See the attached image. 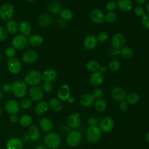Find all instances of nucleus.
<instances>
[{
	"mask_svg": "<svg viewBox=\"0 0 149 149\" xmlns=\"http://www.w3.org/2000/svg\"><path fill=\"white\" fill-rule=\"evenodd\" d=\"M29 94L30 99L33 101H40L44 97V93L42 89L38 86L31 87L29 91Z\"/></svg>",
	"mask_w": 149,
	"mask_h": 149,
	"instance_id": "obj_9",
	"label": "nucleus"
},
{
	"mask_svg": "<svg viewBox=\"0 0 149 149\" xmlns=\"http://www.w3.org/2000/svg\"><path fill=\"white\" fill-rule=\"evenodd\" d=\"M39 126L41 129L45 132H50L54 129V125L52 121L47 118H42L40 120Z\"/></svg>",
	"mask_w": 149,
	"mask_h": 149,
	"instance_id": "obj_17",
	"label": "nucleus"
},
{
	"mask_svg": "<svg viewBox=\"0 0 149 149\" xmlns=\"http://www.w3.org/2000/svg\"><path fill=\"white\" fill-rule=\"evenodd\" d=\"M146 141L149 144V131L147 132V134H146Z\"/></svg>",
	"mask_w": 149,
	"mask_h": 149,
	"instance_id": "obj_58",
	"label": "nucleus"
},
{
	"mask_svg": "<svg viewBox=\"0 0 149 149\" xmlns=\"http://www.w3.org/2000/svg\"><path fill=\"white\" fill-rule=\"evenodd\" d=\"M48 9L53 13H59L61 10V4L58 1L54 0L50 2L48 4Z\"/></svg>",
	"mask_w": 149,
	"mask_h": 149,
	"instance_id": "obj_31",
	"label": "nucleus"
},
{
	"mask_svg": "<svg viewBox=\"0 0 149 149\" xmlns=\"http://www.w3.org/2000/svg\"><path fill=\"white\" fill-rule=\"evenodd\" d=\"M35 149H48V148L45 146H39L37 147Z\"/></svg>",
	"mask_w": 149,
	"mask_h": 149,
	"instance_id": "obj_57",
	"label": "nucleus"
},
{
	"mask_svg": "<svg viewBox=\"0 0 149 149\" xmlns=\"http://www.w3.org/2000/svg\"><path fill=\"white\" fill-rule=\"evenodd\" d=\"M90 17L92 22L95 24H101L105 21V15L99 9H93L91 12Z\"/></svg>",
	"mask_w": 149,
	"mask_h": 149,
	"instance_id": "obj_15",
	"label": "nucleus"
},
{
	"mask_svg": "<svg viewBox=\"0 0 149 149\" xmlns=\"http://www.w3.org/2000/svg\"><path fill=\"white\" fill-rule=\"evenodd\" d=\"M104 80V74L99 71L93 72L90 78V81L91 84L94 86H100L103 83Z\"/></svg>",
	"mask_w": 149,
	"mask_h": 149,
	"instance_id": "obj_19",
	"label": "nucleus"
},
{
	"mask_svg": "<svg viewBox=\"0 0 149 149\" xmlns=\"http://www.w3.org/2000/svg\"><path fill=\"white\" fill-rule=\"evenodd\" d=\"M80 104L84 107H89L95 102V98L91 94L85 93L83 94L79 100Z\"/></svg>",
	"mask_w": 149,
	"mask_h": 149,
	"instance_id": "obj_20",
	"label": "nucleus"
},
{
	"mask_svg": "<svg viewBox=\"0 0 149 149\" xmlns=\"http://www.w3.org/2000/svg\"><path fill=\"white\" fill-rule=\"evenodd\" d=\"M136 3L139 4V5H141V4H143L146 2V0H135Z\"/></svg>",
	"mask_w": 149,
	"mask_h": 149,
	"instance_id": "obj_55",
	"label": "nucleus"
},
{
	"mask_svg": "<svg viewBox=\"0 0 149 149\" xmlns=\"http://www.w3.org/2000/svg\"><path fill=\"white\" fill-rule=\"evenodd\" d=\"M2 90L5 92H9L11 90V85L9 83H5L2 86Z\"/></svg>",
	"mask_w": 149,
	"mask_h": 149,
	"instance_id": "obj_53",
	"label": "nucleus"
},
{
	"mask_svg": "<svg viewBox=\"0 0 149 149\" xmlns=\"http://www.w3.org/2000/svg\"><path fill=\"white\" fill-rule=\"evenodd\" d=\"M2 92L0 91V101H1V99H2Z\"/></svg>",
	"mask_w": 149,
	"mask_h": 149,
	"instance_id": "obj_60",
	"label": "nucleus"
},
{
	"mask_svg": "<svg viewBox=\"0 0 149 149\" xmlns=\"http://www.w3.org/2000/svg\"><path fill=\"white\" fill-rule=\"evenodd\" d=\"M59 15L65 21H69L73 18V12L69 9L64 8L62 9L59 12Z\"/></svg>",
	"mask_w": 149,
	"mask_h": 149,
	"instance_id": "obj_36",
	"label": "nucleus"
},
{
	"mask_svg": "<svg viewBox=\"0 0 149 149\" xmlns=\"http://www.w3.org/2000/svg\"><path fill=\"white\" fill-rule=\"evenodd\" d=\"M61 137L55 132L47 133L44 137V143L48 149H56L61 144Z\"/></svg>",
	"mask_w": 149,
	"mask_h": 149,
	"instance_id": "obj_1",
	"label": "nucleus"
},
{
	"mask_svg": "<svg viewBox=\"0 0 149 149\" xmlns=\"http://www.w3.org/2000/svg\"><path fill=\"white\" fill-rule=\"evenodd\" d=\"M69 103H73L74 101V99L73 97H69V98H68V100H67Z\"/></svg>",
	"mask_w": 149,
	"mask_h": 149,
	"instance_id": "obj_56",
	"label": "nucleus"
},
{
	"mask_svg": "<svg viewBox=\"0 0 149 149\" xmlns=\"http://www.w3.org/2000/svg\"><path fill=\"white\" fill-rule=\"evenodd\" d=\"M1 55L0 54V62H1Z\"/></svg>",
	"mask_w": 149,
	"mask_h": 149,
	"instance_id": "obj_63",
	"label": "nucleus"
},
{
	"mask_svg": "<svg viewBox=\"0 0 149 149\" xmlns=\"http://www.w3.org/2000/svg\"><path fill=\"white\" fill-rule=\"evenodd\" d=\"M146 10H147L148 13L149 14V3H148V4L146 6Z\"/></svg>",
	"mask_w": 149,
	"mask_h": 149,
	"instance_id": "obj_59",
	"label": "nucleus"
},
{
	"mask_svg": "<svg viewBox=\"0 0 149 149\" xmlns=\"http://www.w3.org/2000/svg\"><path fill=\"white\" fill-rule=\"evenodd\" d=\"M49 107H50L54 111L58 112L62 111L63 105L62 102L56 98H51L48 102Z\"/></svg>",
	"mask_w": 149,
	"mask_h": 149,
	"instance_id": "obj_27",
	"label": "nucleus"
},
{
	"mask_svg": "<svg viewBox=\"0 0 149 149\" xmlns=\"http://www.w3.org/2000/svg\"><path fill=\"white\" fill-rule=\"evenodd\" d=\"M52 22V19L50 15L48 14L42 15L38 19L39 24L42 27H48L51 25Z\"/></svg>",
	"mask_w": 149,
	"mask_h": 149,
	"instance_id": "obj_30",
	"label": "nucleus"
},
{
	"mask_svg": "<svg viewBox=\"0 0 149 149\" xmlns=\"http://www.w3.org/2000/svg\"><path fill=\"white\" fill-rule=\"evenodd\" d=\"M82 140V135L81 133L76 130H70L66 137V142L68 144L72 147L79 146Z\"/></svg>",
	"mask_w": 149,
	"mask_h": 149,
	"instance_id": "obj_5",
	"label": "nucleus"
},
{
	"mask_svg": "<svg viewBox=\"0 0 149 149\" xmlns=\"http://www.w3.org/2000/svg\"><path fill=\"white\" fill-rule=\"evenodd\" d=\"M32 104H33L32 100L30 98H26L23 99L21 101L20 107H22V108H23L24 109H28L31 107Z\"/></svg>",
	"mask_w": 149,
	"mask_h": 149,
	"instance_id": "obj_41",
	"label": "nucleus"
},
{
	"mask_svg": "<svg viewBox=\"0 0 149 149\" xmlns=\"http://www.w3.org/2000/svg\"><path fill=\"white\" fill-rule=\"evenodd\" d=\"M119 107V108L120 109V110H122L123 111H126L129 108V105H128L127 102L126 101H125V100L120 102Z\"/></svg>",
	"mask_w": 149,
	"mask_h": 149,
	"instance_id": "obj_50",
	"label": "nucleus"
},
{
	"mask_svg": "<svg viewBox=\"0 0 149 149\" xmlns=\"http://www.w3.org/2000/svg\"><path fill=\"white\" fill-rule=\"evenodd\" d=\"M27 2H33L34 0H26Z\"/></svg>",
	"mask_w": 149,
	"mask_h": 149,
	"instance_id": "obj_61",
	"label": "nucleus"
},
{
	"mask_svg": "<svg viewBox=\"0 0 149 149\" xmlns=\"http://www.w3.org/2000/svg\"><path fill=\"white\" fill-rule=\"evenodd\" d=\"M87 140L91 143H95L98 141L101 137V130L97 126L89 127L86 133Z\"/></svg>",
	"mask_w": 149,
	"mask_h": 149,
	"instance_id": "obj_3",
	"label": "nucleus"
},
{
	"mask_svg": "<svg viewBox=\"0 0 149 149\" xmlns=\"http://www.w3.org/2000/svg\"><path fill=\"white\" fill-rule=\"evenodd\" d=\"M98 41L97 36L95 35H88L84 39V47L87 50H91L96 47Z\"/></svg>",
	"mask_w": 149,
	"mask_h": 149,
	"instance_id": "obj_18",
	"label": "nucleus"
},
{
	"mask_svg": "<svg viewBox=\"0 0 149 149\" xmlns=\"http://www.w3.org/2000/svg\"><path fill=\"white\" fill-rule=\"evenodd\" d=\"M67 124L72 130H76L80 127L81 120L77 114H70L67 118Z\"/></svg>",
	"mask_w": 149,
	"mask_h": 149,
	"instance_id": "obj_14",
	"label": "nucleus"
},
{
	"mask_svg": "<svg viewBox=\"0 0 149 149\" xmlns=\"http://www.w3.org/2000/svg\"><path fill=\"white\" fill-rule=\"evenodd\" d=\"M11 91L13 95L19 98L24 97L27 93V86L22 80H16L11 84Z\"/></svg>",
	"mask_w": 149,
	"mask_h": 149,
	"instance_id": "obj_2",
	"label": "nucleus"
},
{
	"mask_svg": "<svg viewBox=\"0 0 149 149\" xmlns=\"http://www.w3.org/2000/svg\"><path fill=\"white\" fill-rule=\"evenodd\" d=\"M70 90L69 87L66 84L61 86L58 91V98L62 101H67L70 97Z\"/></svg>",
	"mask_w": 149,
	"mask_h": 149,
	"instance_id": "obj_21",
	"label": "nucleus"
},
{
	"mask_svg": "<svg viewBox=\"0 0 149 149\" xmlns=\"http://www.w3.org/2000/svg\"><path fill=\"white\" fill-rule=\"evenodd\" d=\"M1 108L0 107V116H1Z\"/></svg>",
	"mask_w": 149,
	"mask_h": 149,
	"instance_id": "obj_62",
	"label": "nucleus"
},
{
	"mask_svg": "<svg viewBox=\"0 0 149 149\" xmlns=\"http://www.w3.org/2000/svg\"><path fill=\"white\" fill-rule=\"evenodd\" d=\"M114 127V121L113 119L109 116H107L104 118L100 125V128L101 129V131L104 132H111Z\"/></svg>",
	"mask_w": 149,
	"mask_h": 149,
	"instance_id": "obj_13",
	"label": "nucleus"
},
{
	"mask_svg": "<svg viewBox=\"0 0 149 149\" xmlns=\"http://www.w3.org/2000/svg\"><path fill=\"white\" fill-rule=\"evenodd\" d=\"M120 62L117 59L112 60L108 65V68L112 72H115L118 71L120 69Z\"/></svg>",
	"mask_w": 149,
	"mask_h": 149,
	"instance_id": "obj_39",
	"label": "nucleus"
},
{
	"mask_svg": "<svg viewBox=\"0 0 149 149\" xmlns=\"http://www.w3.org/2000/svg\"><path fill=\"white\" fill-rule=\"evenodd\" d=\"M6 30L10 34H15L19 30V25L15 20H9L6 23Z\"/></svg>",
	"mask_w": 149,
	"mask_h": 149,
	"instance_id": "obj_37",
	"label": "nucleus"
},
{
	"mask_svg": "<svg viewBox=\"0 0 149 149\" xmlns=\"http://www.w3.org/2000/svg\"><path fill=\"white\" fill-rule=\"evenodd\" d=\"M109 37L108 34L105 31H101L99 33L97 36L98 41L100 42H104L108 40Z\"/></svg>",
	"mask_w": 149,
	"mask_h": 149,
	"instance_id": "obj_44",
	"label": "nucleus"
},
{
	"mask_svg": "<svg viewBox=\"0 0 149 149\" xmlns=\"http://www.w3.org/2000/svg\"><path fill=\"white\" fill-rule=\"evenodd\" d=\"M87 124L89 126V127L96 126V124H97L96 119L94 117L88 118V119H87Z\"/></svg>",
	"mask_w": 149,
	"mask_h": 149,
	"instance_id": "obj_51",
	"label": "nucleus"
},
{
	"mask_svg": "<svg viewBox=\"0 0 149 149\" xmlns=\"http://www.w3.org/2000/svg\"><path fill=\"white\" fill-rule=\"evenodd\" d=\"M126 43L125 36L120 33L114 34L111 39V44L113 49L119 50L124 47Z\"/></svg>",
	"mask_w": 149,
	"mask_h": 149,
	"instance_id": "obj_7",
	"label": "nucleus"
},
{
	"mask_svg": "<svg viewBox=\"0 0 149 149\" xmlns=\"http://www.w3.org/2000/svg\"><path fill=\"white\" fill-rule=\"evenodd\" d=\"M43 90L46 93H50L52 90V85L51 82H45L43 85Z\"/></svg>",
	"mask_w": 149,
	"mask_h": 149,
	"instance_id": "obj_49",
	"label": "nucleus"
},
{
	"mask_svg": "<svg viewBox=\"0 0 149 149\" xmlns=\"http://www.w3.org/2000/svg\"><path fill=\"white\" fill-rule=\"evenodd\" d=\"M7 66L9 72L13 74L18 73L20 71L22 68L20 60L16 58H10L8 61Z\"/></svg>",
	"mask_w": 149,
	"mask_h": 149,
	"instance_id": "obj_11",
	"label": "nucleus"
},
{
	"mask_svg": "<svg viewBox=\"0 0 149 149\" xmlns=\"http://www.w3.org/2000/svg\"><path fill=\"white\" fill-rule=\"evenodd\" d=\"M86 67L88 71L91 72H95L99 70L100 68V65L98 62L94 60H91L87 62Z\"/></svg>",
	"mask_w": 149,
	"mask_h": 149,
	"instance_id": "obj_38",
	"label": "nucleus"
},
{
	"mask_svg": "<svg viewBox=\"0 0 149 149\" xmlns=\"http://www.w3.org/2000/svg\"><path fill=\"white\" fill-rule=\"evenodd\" d=\"M38 58L37 53L33 50L27 51L23 55L22 60L26 63H31L34 62Z\"/></svg>",
	"mask_w": 149,
	"mask_h": 149,
	"instance_id": "obj_23",
	"label": "nucleus"
},
{
	"mask_svg": "<svg viewBox=\"0 0 149 149\" xmlns=\"http://www.w3.org/2000/svg\"><path fill=\"white\" fill-rule=\"evenodd\" d=\"M8 37V31L3 26H0V41H4Z\"/></svg>",
	"mask_w": 149,
	"mask_h": 149,
	"instance_id": "obj_47",
	"label": "nucleus"
},
{
	"mask_svg": "<svg viewBox=\"0 0 149 149\" xmlns=\"http://www.w3.org/2000/svg\"><path fill=\"white\" fill-rule=\"evenodd\" d=\"M9 121L12 123H15L18 121V117L16 114H10L9 117Z\"/></svg>",
	"mask_w": 149,
	"mask_h": 149,
	"instance_id": "obj_52",
	"label": "nucleus"
},
{
	"mask_svg": "<svg viewBox=\"0 0 149 149\" xmlns=\"http://www.w3.org/2000/svg\"><path fill=\"white\" fill-rule=\"evenodd\" d=\"M33 123L32 117L27 114L22 115L19 119V123L23 127L30 126Z\"/></svg>",
	"mask_w": 149,
	"mask_h": 149,
	"instance_id": "obj_33",
	"label": "nucleus"
},
{
	"mask_svg": "<svg viewBox=\"0 0 149 149\" xmlns=\"http://www.w3.org/2000/svg\"><path fill=\"white\" fill-rule=\"evenodd\" d=\"M116 19V15L114 12H109L105 16V20L108 23H112Z\"/></svg>",
	"mask_w": 149,
	"mask_h": 149,
	"instance_id": "obj_40",
	"label": "nucleus"
},
{
	"mask_svg": "<svg viewBox=\"0 0 149 149\" xmlns=\"http://www.w3.org/2000/svg\"><path fill=\"white\" fill-rule=\"evenodd\" d=\"M117 7V2L115 1H111L108 2L105 5V8L107 10L108 12H113L114 10L116 9Z\"/></svg>",
	"mask_w": 149,
	"mask_h": 149,
	"instance_id": "obj_43",
	"label": "nucleus"
},
{
	"mask_svg": "<svg viewBox=\"0 0 149 149\" xmlns=\"http://www.w3.org/2000/svg\"><path fill=\"white\" fill-rule=\"evenodd\" d=\"M111 95L112 99L116 101H122L126 99L127 94L125 90L122 87H115L111 92Z\"/></svg>",
	"mask_w": 149,
	"mask_h": 149,
	"instance_id": "obj_10",
	"label": "nucleus"
},
{
	"mask_svg": "<svg viewBox=\"0 0 149 149\" xmlns=\"http://www.w3.org/2000/svg\"><path fill=\"white\" fill-rule=\"evenodd\" d=\"M94 108L98 112H104L107 108V102L102 98L97 99L94 102Z\"/></svg>",
	"mask_w": 149,
	"mask_h": 149,
	"instance_id": "obj_32",
	"label": "nucleus"
},
{
	"mask_svg": "<svg viewBox=\"0 0 149 149\" xmlns=\"http://www.w3.org/2000/svg\"><path fill=\"white\" fill-rule=\"evenodd\" d=\"M93 96L94 97V98L95 99H98V98H101V97H103L104 95V91L102 90V89L100 88H95L92 94Z\"/></svg>",
	"mask_w": 149,
	"mask_h": 149,
	"instance_id": "obj_45",
	"label": "nucleus"
},
{
	"mask_svg": "<svg viewBox=\"0 0 149 149\" xmlns=\"http://www.w3.org/2000/svg\"><path fill=\"white\" fill-rule=\"evenodd\" d=\"M117 6L124 12L130 11L133 8V3L130 0H119L117 2Z\"/></svg>",
	"mask_w": 149,
	"mask_h": 149,
	"instance_id": "obj_25",
	"label": "nucleus"
},
{
	"mask_svg": "<svg viewBox=\"0 0 149 149\" xmlns=\"http://www.w3.org/2000/svg\"><path fill=\"white\" fill-rule=\"evenodd\" d=\"M120 54L121 56L125 59H130L134 54L132 48L129 47H124L120 50Z\"/></svg>",
	"mask_w": 149,
	"mask_h": 149,
	"instance_id": "obj_35",
	"label": "nucleus"
},
{
	"mask_svg": "<svg viewBox=\"0 0 149 149\" xmlns=\"http://www.w3.org/2000/svg\"><path fill=\"white\" fill-rule=\"evenodd\" d=\"M28 136L29 139L33 141H36L38 140L41 136L39 128L36 125H31L29 128Z\"/></svg>",
	"mask_w": 149,
	"mask_h": 149,
	"instance_id": "obj_22",
	"label": "nucleus"
},
{
	"mask_svg": "<svg viewBox=\"0 0 149 149\" xmlns=\"http://www.w3.org/2000/svg\"><path fill=\"white\" fill-rule=\"evenodd\" d=\"M140 100V96L136 92L129 93L126 97V102L130 105H135L138 103Z\"/></svg>",
	"mask_w": 149,
	"mask_h": 149,
	"instance_id": "obj_29",
	"label": "nucleus"
},
{
	"mask_svg": "<svg viewBox=\"0 0 149 149\" xmlns=\"http://www.w3.org/2000/svg\"><path fill=\"white\" fill-rule=\"evenodd\" d=\"M29 42L33 46H38L43 42V38L41 35L34 34L30 36L28 40Z\"/></svg>",
	"mask_w": 149,
	"mask_h": 149,
	"instance_id": "obj_34",
	"label": "nucleus"
},
{
	"mask_svg": "<svg viewBox=\"0 0 149 149\" xmlns=\"http://www.w3.org/2000/svg\"><path fill=\"white\" fill-rule=\"evenodd\" d=\"M23 143L22 140L17 137L9 139L6 143V149H23Z\"/></svg>",
	"mask_w": 149,
	"mask_h": 149,
	"instance_id": "obj_16",
	"label": "nucleus"
},
{
	"mask_svg": "<svg viewBox=\"0 0 149 149\" xmlns=\"http://www.w3.org/2000/svg\"><path fill=\"white\" fill-rule=\"evenodd\" d=\"M5 109L10 114H16L20 109V105L16 100H9L5 102Z\"/></svg>",
	"mask_w": 149,
	"mask_h": 149,
	"instance_id": "obj_12",
	"label": "nucleus"
},
{
	"mask_svg": "<svg viewBox=\"0 0 149 149\" xmlns=\"http://www.w3.org/2000/svg\"><path fill=\"white\" fill-rule=\"evenodd\" d=\"M14 9L11 3H6L0 8V17L5 21L9 20L13 16Z\"/></svg>",
	"mask_w": 149,
	"mask_h": 149,
	"instance_id": "obj_6",
	"label": "nucleus"
},
{
	"mask_svg": "<svg viewBox=\"0 0 149 149\" xmlns=\"http://www.w3.org/2000/svg\"><path fill=\"white\" fill-rule=\"evenodd\" d=\"M141 23L144 28L149 30V14L145 13L141 18Z\"/></svg>",
	"mask_w": 149,
	"mask_h": 149,
	"instance_id": "obj_42",
	"label": "nucleus"
},
{
	"mask_svg": "<svg viewBox=\"0 0 149 149\" xmlns=\"http://www.w3.org/2000/svg\"><path fill=\"white\" fill-rule=\"evenodd\" d=\"M56 76V71L51 68L45 70L42 75V79L45 82H51L53 81Z\"/></svg>",
	"mask_w": 149,
	"mask_h": 149,
	"instance_id": "obj_26",
	"label": "nucleus"
},
{
	"mask_svg": "<svg viewBox=\"0 0 149 149\" xmlns=\"http://www.w3.org/2000/svg\"><path fill=\"white\" fill-rule=\"evenodd\" d=\"M19 29L22 35L24 36H29L31 31V27L30 24L26 21H22L20 23L19 25Z\"/></svg>",
	"mask_w": 149,
	"mask_h": 149,
	"instance_id": "obj_28",
	"label": "nucleus"
},
{
	"mask_svg": "<svg viewBox=\"0 0 149 149\" xmlns=\"http://www.w3.org/2000/svg\"><path fill=\"white\" fill-rule=\"evenodd\" d=\"M49 109L48 103L45 101H39L35 106V112L38 115H42L47 113Z\"/></svg>",
	"mask_w": 149,
	"mask_h": 149,
	"instance_id": "obj_24",
	"label": "nucleus"
},
{
	"mask_svg": "<svg viewBox=\"0 0 149 149\" xmlns=\"http://www.w3.org/2000/svg\"><path fill=\"white\" fill-rule=\"evenodd\" d=\"M42 80V75L40 72L36 70L29 72L24 77V82L29 86H36L40 84Z\"/></svg>",
	"mask_w": 149,
	"mask_h": 149,
	"instance_id": "obj_4",
	"label": "nucleus"
},
{
	"mask_svg": "<svg viewBox=\"0 0 149 149\" xmlns=\"http://www.w3.org/2000/svg\"><path fill=\"white\" fill-rule=\"evenodd\" d=\"M5 55L7 57L12 58L15 55V50L13 47H8L5 50Z\"/></svg>",
	"mask_w": 149,
	"mask_h": 149,
	"instance_id": "obj_48",
	"label": "nucleus"
},
{
	"mask_svg": "<svg viewBox=\"0 0 149 149\" xmlns=\"http://www.w3.org/2000/svg\"><path fill=\"white\" fill-rule=\"evenodd\" d=\"M99 69H100V71H99V72H101V73H102V74L106 73L107 71V67H106V66H101Z\"/></svg>",
	"mask_w": 149,
	"mask_h": 149,
	"instance_id": "obj_54",
	"label": "nucleus"
},
{
	"mask_svg": "<svg viewBox=\"0 0 149 149\" xmlns=\"http://www.w3.org/2000/svg\"><path fill=\"white\" fill-rule=\"evenodd\" d=\"M134 13L137 16H142L145 14L144 9L141 6H137L134 9Z\"/></svg>",
	"mask_w": 149,
	"mask_h": 149,
	"instance_id": "obj_46",
	"label": "nucleus"
},
{
	"mask_svg": "<svg viewBox=\"0 0 149 149\" xmlns=\"http://www.w3.org/2000/svg\"><path fill=\"white\" fill-rule=\"evenodd\" d=\"M28 40L27 37L22 34L15 36L12 40V45L15 49L20 50L27 46Z\"/></svg>",
	"mask_w": 149,
	"mask_h": 149,
	"instance_id": "obj_8",
	"label": "nucleus"
}]
</instances>
